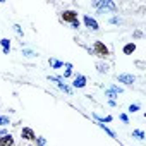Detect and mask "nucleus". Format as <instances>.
Masks as SVG:
<instances>
[{
    "label": "nucleus",
    "instance_id": "f257e3e1",
    "mask_svg": "<svg viewBox=\"0 0 146 146\" xmlns=\"http://www.w3.org/2000/svg\"><path fill=\"white\" fill-rule=\"evenodd\" d=\"M91 53L96 55V57H100V58H107L110 55V52H108V48H107V45L103 41H95L93 48H91Z\"/></svg>",
    "mask_w": 146,
    "mask_h": 146
},
{
    "label": "nucleus",
    "instance_id": "f03ea898",
    "mask_svg": "<svg viewBox=\"0 0 146 146\" xmlns=\"http://www.w3.org/2000/svg\"><path fill=\"white\" fill-rule=\"evenodd\" d=\"M93 7H96L98 12H103V9L105 11H112V12L117 11V7H115V4L112 2V0H100V2H93Z\"/></svg>",
    "mask_w": 146,
    "mask_h": 146
},
{
    "label": "nucleus",
    "instance_id": "7ed1b4c3",
    "mask_svg": "<svg viewBox=\"0 0 146 146\" xmlns=\"http://www.w3.org/2000/svg\"><path fill=\"white\" fill-rule=\"evenodd\" d=\"M60 19L64 21V23H76V21H79L78 19V12L76 11H64L62 14H60Z\"/></svg>",
    "mask_w": 146,
    "mask_h": 146
},
{
    "label": "nucleus",
    "instance_id": "20e7f679",
    "mask_svg": "<svg viewBox=\"0 0 146 146\" xmlns=\"http://www.w3.org/2000/svg\"><path fill=\"white\" fill-rule=\"evenodd\" d=\"M117 81L122 83V84H125V86H131V84L136 83V78L132 74H119L117 76Z\"/></svg>",
    "mask_w": 146,
    "mask_h": 146
},
{
    "label": "nucleus",
    "instance_id": "39448f33",
    "mask_svg": "<svg viewBox=\"0 0 146 146\" xmlns=\"http://www.w3.org/2000/svg\"><path fill=\"white\" fill-rule=\"evenodd\" d=\"M21 137L26 139V141H35V139H36V134H35V131H33L31 127H23V131H21Z\"/></svg>",
    "mask_w": 146,
    "mask_h": 146
},
{
    "label": "nucleus",
    "instance_id": "423d86ee",
    "mask_svg": "<svg viewBox=\"0 0 146 146\" xmlns=\"http://www.w3.org/2000/svg\"><path fill=\"white\" fill-rule=\"evenodd\" d=\"M84 24H86V28H90L91 31H98V29H100L98 23H96L91 16H84Z\"/></svg>",
    "mask_w": 146,
    "mask_h": 146
},
{
    "label": "nucleus",
    "instance_id": "0eeeda50",
    "mask_svg": "<svg viewBox=\"0 0 146 146\" xmlns=\"http://www.w3.org/2000/svg\"><path fill=\"white\" fill-rule=\"evenodd\" d=\"M72 86H74V88H84V86H86V76L78 74V76L74 78V83H72Z\"/></svg>",
    "mask_w": 146,
    "mask_h": 146
},
{
    "label": "nucleus",
    "instance_id": "6e6552de",
    "mask_svg": "<svg viewBox=\"0 0 146 146\" xmlns=\"http://www.w3.org/2000/svg\"><path fill=\"white\" fill-rule=\"evenodd\" d=\"M14 137L12 134H7V136H2L0 137V146H14Z\"/></svg>",
    "mask_w": 146,
    "mask_h": 146
},
{
    "label": "nucleus",
    "instance_id": "1a4fd4ad",
    "mask_svg": "<svg viewBox=\"0 0 146 146\" xmlns=\"http://www.w3.org/2000/svg\"><path fill=\"white\" fill-rule=\"evenodd\" d=\"M0 45H2V52L5 55H9V52H11V41L7 38H2V40H0Z\"/></svg>",
    "mask_w": 146,
    "mask_h": 146
},
{
    "label": "nucleus",
    "instance_id": "9d476101",
    "mask_svg": "<svg viewBox=\"0 0 146 146\" xmlns=\"http://www.w3.org/2000/svg\"><path fill=\"white\" fill-rule=\"evenodd\" d=\"M108 64H103V62H96V70L100 72V74H107L108 72Z\"/></svg>",
    "mask_w": 146,
    "mask_h": 146
},
{
    "label": "nucleus",
    "instance_id": "9b49d317",
    "mask_svg": "<svg viewBox=\"0 0 146 146\" xmlns=\"http://www.w3.org/2000/svg\"><path fill=\"white\" fill-rule=\"evenodd\" d=\"M136 52V45L134 43H127L125 46H124V53L125 55H131V53H134Z\"/></svg>",
    "mask_w": 146,
    "mask_h": 146
},
{
    "label": "nucleus",
    "instance_id": "f8f14e48",
    "mask_svg": "<svg viewBox=\"0 0 146 146\" xmlns=\"http://www.w3.org/2000/svg\"><path fill=\"white\" fill-rule=\"evenodd\" d=\"M70 76H72V64L67 62V64H65V72H64V79H65V78H70Z\"/></svg>",
    "mask_w": 146,
    "mask_h": 146
},
{
    "label": "nucleus",
    "instance_id": "ddd939ff",
    "mask_svg": "<svg viewBox=\"0 0 146 146\" xmlns=\"http://www.w3.org/2000/svg\"><path fill=\"white\" fill-rule=\"evenodd\" d=\"M50 65H52L53 69H58V67H62V65H64V62H60V60H55V58H50Z\"/></svg>",
    "mask_w": 146,
    "mask_h": 146
},
{
    "label": "nucleus",
    "instance_id": "4468645a",
    "mask_svg": "<svg viewBox=\"0 0 146 146\" xmlns=\"http://www.w3.org/2000/svg\"><path fill=\"white\" fill-rule=\"evenodd\" d=\"M9 124H11L9 117H5V115H0V127H4V125H9Z\"/></svg>",
    "mask_w": 146,
    "mask_h": 146
},
{
    "label": "nucleus",
    "instance_id": "2eb2a0df",
    "mask_svg": "<svg viewBox=\"0 0 146 146\" xmlns=\"http://www.w3.org/2000/svg\"><path fill=\"white\" fill-rule=\"evenodd\" d=\"M132 136H134V137H137V139H144V132H143L141 129H136V131H132Z\"/></svg>",
    "mask_w": 146,
    "mask_h": 146
},
{
    "label": "nucleus",
    "instance_id": "dca6fc26",
    "mask_svg": "<svg viewBox=\"0 0 146 146\" xmlns=\"http://www.w3.org/2000/svg\"><path fill=\"white\" fill-rule=\"evenodd\" d=\"M98 125H100V127H102V129H103L108 136H110V137H115V132H113V131H110L108 127H105V124H98Z\"/></svg>",
    "mask_w": 146,
    "mask_h": 146
},
{
    "label": "nucleus",
    "instance_id": "f3484780",
    "mask_svg": "<svg viewBox=\"0 0 146 146\" xmlns=\"http://www.w3.org/2000/svg\"><path fill=\"white\" fill-rule=\"evenodd\" d=\"M14 31H16L19 36H24V31H23V28H21L19 24H14Z\"/></svg>",
    "mask_w": 146,
    "mask_h": 146
},
{
    "label": "nucleus",
    "instance_id": "a211bd4d",
    "mask_svg": "<svg viewBox=\"0 0 146 146\" xmlns=\"http://www.w3.org/2000/svg\"><path fill=\"white\" fill-rule=\"evenodd\" d=\"M105 95H107V96H108V98H110V100H113V98H115V96H117V93H115V91H113V90H107V93H105Z\"/></svg>",
    "mask_w": 146,
    "mask_h": 146
},
{
    "label": "nucleus",
    "instance_id": "6ab92c4d",
    "mask_svg": "<svg viewBox=\"0 0 146 146\" xmlns=\"http://www.w3.org/2000/svg\"><path fill=\"white\" fill-rule=\"evenodd\" d=\"M35 141H36V144H38V146H45V143H46V141H45V137H36Z\"/></svg>",
    "mask_w": 146,
    "mask_h": 146
},
{
    "label": "nucleus",
    "instance_id": "aec40b11",
    "mask_svg": "<svg viewBox=\"0 0 146 146\" xmlns=\"http://www.w3.org/2000/svg\"><path fill=\"white\" fill-rule=\"evenodd\" d=\"M23 55H26V57H35L36 53H35V52H31V50H23Z\"/></svg>",
    "mask_w": 146,
    "mask_h": 146
},
{
    "label": "nucleus",
    "instance_id": "412c9836",
    "mask_svg": "<svg viewBox=\"0 0 146 146\" xmlns=\"http://www.w3.org/2000/svg\"><path fill=\"white\" fill-rule=\"evenodd\" d=\"M137 110H139V105H131V107H129V112H131V113H132V112H137Z\"/></svg>",
    "mask_w": 146,
    "mask_h": 146
},
{
    "label": "nucleus",
    "instance_id": "4be33fe9",
    "mask_svg": "<svg viewBox=\"0 0 146 146\" xmlns=\"http://www.w3.org/2000/svg\"><path fill=\"white\" fill-rule=\"evenodd\" d=\"M70 26H72V29H79V28H81V24H79V21H76V23H72Z\"/></svg>",
    "mask_w": 146,
    "mask_h": 146
},
{
    "label": "nucleus",
    "instance_id": "5701e85b",
    "mask_svg": "<svg viewBox=\"0 0 146 146\" xmlns=\"http://www.w3.org/2000/svg\"><path fill=\"white\" fill-rule=\"evenodd\" d=\"M120 120H122V122H125V124L129 122V119H127V115H125V113H120Z\"/></svg>",
    "mask_w": 146,
    "mask_h": 146
},
{
    "label": "nucleus",
    "instance_id": "b1692460",
    "mask_svg": "<svg viewBox=\"0 0 146 146\" xmlns=\"http://www.w3.org/2000/svg\"><path fill=\"white\" fill-rule=\"evenodd\" d=\"M110 23H112V24H117V23H120V19H119V17H112Z\"/></svg>",
    "mask_w": 146,
    "mask_h": 146
},
{
    "label": "nucleus",
    "instance_id": "393cba45",
    "mask_svg": "<svg viewBox=\"0 0 146 146\" xmlns=\"http://www.w3.org/2000/svg\"><path fill=\"white\" fill-rule=\"evenodd\" d=\"M141 36H143L141 31H134V38H141Z\"/></svg>",
    "mask_w": 146,
    "mask_h": 146
},
{
    "label": "nucleus",
    "instance_id": "a878e982",
    "mask_svg": "<svg viewBox=\"0 0 146 146\" xmlns=\"http://www.w3.org/2000/svg\"><path fill=\"white\" fill-rule=\"evenodd\" d=\"M7 134H9V132H7L5 129H0V137H2V136H7Z\"/></svg>",
    "mask_w": 146,
    "mask_h": 146
},
{
    "label": "nucleus",
    "instance_id": "bb28decb",
    "mask_svg": "<svg viewBox=\"0 0 146 146\" xmlns=\"http://www.w3.org/2000/svg\"><path fill=\"white\" fill-rule=\"evenodd\" d=\"M29 146H31V144H29Z\"/></svg>",
    "mask_w": 146,
    "mask_h": 146
}]
</instances>
